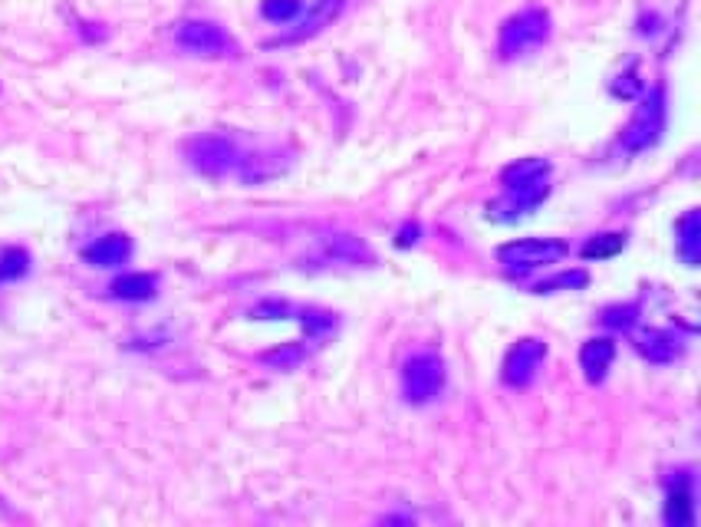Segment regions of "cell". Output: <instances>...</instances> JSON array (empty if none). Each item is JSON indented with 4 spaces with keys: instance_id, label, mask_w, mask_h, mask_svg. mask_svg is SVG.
I'll use <instances>...</instances> for the list:
<instances>
[{
    "instance_id": "obj_1",
    "label": "cell",
    "mask_w": 701,
    "mask_h": 527,
    "mask_svg": "<svg viewBox=\"0 0 701 527\" xmlns=\"http://www.w3.org/2000/svg\"><path fill=\"white\" fill-rule=\"evenodd\" d=\"M504 198L494 201L488 215L497 221H517L530 215L550 192V162L547 159H520L501 172Z\"/></svg>"
},
{
    "instance_id": "obj_2",
    "label": "cell",
    "mask_w": 701,
    "mask_h": 527,
    "mask_svg": "<svg viewBox=\"0 0 701 527\" xmlns=\"http://www.w3.org/2000/svg\"><path fill=\"white\" fill-rule=\"evenodd\" d=\"M547 37H550V17H547V10L527 7V10H520L517 17L504 20L501 40H497V50H501L504 60H514V56L534 53V50L540 47V43H547Z\"/></svg>"
},
{
    "instance_id": "obj_3",
    "label": "cell",
    "mask_w": 701,
    "mask_h": 527,
    "mask_svg": "<svg viewBox=\"0 0 701 527\" xmlns=\"http://www.w3.org/2000/svg\"><path fill=\"white\" fill-rule=\"evenodd\" d=\"M178 47L191 56H205V60H221V56H234L237 43L211 20H182L175 30Z\"/></svg>"
},
{
    "instance_id": "obj_4",
    "label": "cell",
    "mask_w": 701,
    "mask_h": 527,
    "mask_svg": "<svg viewBox=\"0 0 701 527\" xmlns=\"http://www.w3.org/2000/svg\"><path fill=\"white\" fill-rule=\"evenodd\" d=\"M402 389L409 402H432L445 389V363L435 353H418L402 369Z\"/></svg>"
},
{
    "instance_id": "obj_5",
    "label": "cell",
    "mask_w": 701,
    "mask_h": 527,
    "mask_svg": "<svg viewBox=\"0 0 701 527\" xmlns=\"http://www.w3.org/2000/svg\"><path fill=\"white\" fill-rule=\"evenodd\" d=\"M567 244L553 241V238H524V241H511L497 251V261L511 271H534V267L544 264H557L560 257H567Z\"/></svg>"
},
{
    "instance_id": "obj_6",
    "label": "cell",
    "mask_w": 701,
    "mask_h": 527,
    "mask_svg": "<svg viewBox=\"0 0 701 527\" xmlns=\"http://www.w3.org/2000/svg\"><path fill=\"white\" fill-rule=\"evenodd\" d=\"M662 126H665V99H662V89H655L649 99H642L636 116H632V122L623 129V145L629 152L649 149V145L659 142Z\"/></svg>"
},
{
    "instance_id": "obj_7",
    "label": "cell",
    "mask_w": 701,
    "mask_h": 527,
    "mask_svg": "<svg viewBox=\"0 0 701 527\" xmlns=\"http://www.w3.org/2000/svg\"><path fill=\"white\" fill-rule=\"evenodd\" d=\"M188 159H191V165L198 168V172H205V175H224V172H231V168L241 165L234 142L224 139V136L191 139L188 142Z\"/></svg>"
},
{
    "instance_id": "obj_8",
    "label": "cell",
    "mask_w": 701,
    "mask_h": 527,
    "mask_svg": "<svg viewBox=\"0 0 701 527\" xmlns=\"http://www.w3.org/2000/svg\"><path fill=\"white\" fill-rule=\"evenodd\" d=\"M544 356H547V346L540 340H520L517 346H511V353H507V360H504V383L517 389L530 386L540 363H544Z\"/></svg>"
},
{
    "instance_id": "obj_9",
    "label": "cell",
    "mask_w": 701,
    "mask_h": 527,
    "mask_svg": "<svg viewBox=\"0 0 701 527\" xmlns=\"http://www.w3.org/2000/svg\"><path fill=\"white\" fill-rule=\"evenodd\" d=\"M343 14V0H316V4L307 10V14H297V27L287 33V40H307L316 37L323 27H330L333 20Z\"/></svg>"
},
{
    "instance_id": "obj_10",
    "label": "cell",
    "mask_w": 701,
    "mask_h": 527,
    "mask_svg": "<svg viewBox=\"0 0 701 527\" xmlns=\"http://www.w3.org/2000/svg\"><path fill=\"white\" fill-rule=\"evenodd\" d=\"M132 257V241L126 234H106L83 251V261L93 267H122Z\"/></svg>"
},
{
    "instance_id": "obj_11",
    "label": "cell",
    "mask_w": 701,
    "mask_h": 527,
    "mask_svg": "<svg viewBox=\"0 0 701 527\" xmlns=\"http://www.w3.org/2000/svg\"><path fill=\"white\" fill-rule=\"evenodd\" d=\"M613 356H616V343L606 340V336H599V340H590L583 343L580 350V366L590 383H603L609 366H613Z\"/></svg>"
},
{
    "instance_id": "obj_12",
    "label": "cell",
    "mask_w": 701,
    "mask_h": 527,
    "mask_svg": "<svg viewBox=\"0 0 701 527\" xmlns=\"http://www.w3.org/2000/svg\"><path fill=\"white\" fill-rule=\"evenodd\" d=\"M632 343H636V350L646 356L649 363H672L675 356L682 353L672 336L662 333V330H639V333H632Z\"/></svg>"
},
{
    "instance_id": "obj_13",
    "label": "cell",
    "mask_w": 701,
    "mask_h": 527,
    "mask_svg": "<svg viewBox=\"0 0 701 527\" xmlns=\"http://www.w3.org/2000/svg\"><path fill=\"white\" fill-rule=\"evenodd\" d=\"M158 290V277L149 274V271H135V274H122L112 280L109 294L116 300H132V304H139V300H152Z\"/></svg>"
},
{
    "instance_id": "obj_14",
    "label": "cell",
    "mask_w": 701,
    "mask_h": 527,
    "mask_svg": "<svg viewBox=\"0 0 701 527\" xmlns=\"http://www.w3.org/2000/svg\"><path fill=\"white\" fill-rule=\"evenodd\" d=\"M678 231V254L685 257L688 264H698V244H701V221H698V211H688V215L675 224Z\"/></svg>"
},
{
    "instance_id": "obj_15",
    "label": "cell",
    "mask_w": 701,
    "mask_h": 527,
    "mask_svg": "<svg viewBox=\"0 0 701 527\" xmlns=\"http://www.w3.org/2000/svg\"><path fill=\"white\" fill-rule=\"evenodd\" d=\"M30 274V254L17 244L0 248V284H14V280Z\"/></svg>"
},
{
    "instance_id": "obj_16",
    "label": "cell",
    "mask_w": 701,
    "mask_h": 527,
    "mask_svg": "<svg viewBox=\"0 0 701 527\" xmlns=\"http://www.w3.org/2000/svg\"><path fill=\"white\" fill-rule=\"evenodd\" d=\"M665 521L675 524V527L695 521V514H692V495H688L685 485L669 491V501H665Z\"/></svg>"
},
{
    "instance_id": "obj_17",
    "label": "cell",
    "mask_w": 701,
    "mask_h": 527,
    "mask_svg": "<svg viewBox=\"0 0 701 527\" xmlns=\"http://www.w3.org/2000/svg\"><path fill=\"white\" fill-rule=\"evenodd\" d=\"M626 248V234H599V238L593 241H586V248H583V257L586 261H599V257H613Z\"/></svg>"
},
{
    "instance_id": "obj_18",
    "label": "cell",
    "mask_w": 701,
    "mask_h": 527,
    "mask_svg": "<svg viewBox=\"0 0 701 527\" xmlns=\"http://www.w3.org/2000/svg\"><path fill=\"white\" fill-rule=\"evenodd\" d=\"M326 251L339 261H372V251L359 238H333L326 244Z\"/></svg>"
},
{
    "instance_id": "obj_19",
    "label": "cell",
    "mask_w": 701,
    "mask_h": 527,
    "mask_svg": "<svg viewBox=\"0 0 701 527\" xmlns=\"http://www.w3.org/2000/svg\"><path fill=\"white\" fill-rule=\"evenodd\" d=\"M300 10H303L300 0H264V4H260V14H264L270 24H290Z\"/></svg>"
},
{
    "instance_id": "obj_20",
    "label": "cell",
    "mask_w": 701,
    "mask_h": 527,
    "mask_svg": "<svg viewBox=\"0 0 701 527\" xmlns=\"http://www.w3.org/2000/svg\"><path fill=\"white\" fill-rule=\"evenodd\" d=\"M590 284V274L586 271H567V274H557V277H550L544 280V284H537V294H550V290H557V287H586Z\"/></svg>"
},
{
    "instance_id": "obj_21",
    "label": "cell",
    "mask_w": 701,
    "mask_h": 527,
    "mask_svg": "<svg viewBox=\"0 0 701 527\" xmlns=\"http://www.w3.org/2000/svg\"><path fill=\"white\" fill-rule=\"evenodd\" d=\"M606 323H609V327L632 330V323H636V307H616V310H606Z\"/></svg>"
},
{
    "instance_id": "obj_22",
    "label": "cell",
    "mask_w": 701,
    "mask_h": 527,
    "mask_svg": "<svg viewBox=\"0 0 701 527\" xmlns=\"http://www.w3.org/2000/svg\"><path fill=\"white\" fill-rule=\"evenodd\" d=\"M300 350L297 346H290V350H274V353H267L264 356V363H274V366H280V369H287V366H293V363H300Z\"/></svg>"
}]
</instances>
